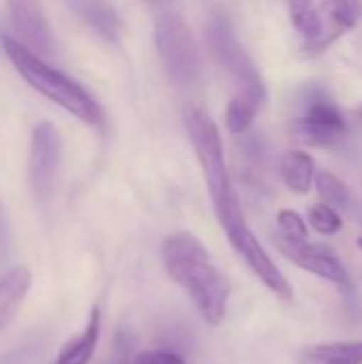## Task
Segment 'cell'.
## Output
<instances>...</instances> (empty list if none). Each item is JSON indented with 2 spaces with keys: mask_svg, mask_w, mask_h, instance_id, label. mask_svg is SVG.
Segmentation results:
<instances>
[{
  "mask_svg": "<svg viewBox=\"0 0 362 364\" xmlns=\"http://www.w3.org/2000/svg\"><path fill=\"white\" fill-rule=\"evenodd\" d=\"M183 124L188 130V136L196 149L205 183L218 215V222L222 230L226 232L233 250L243 258V262L250 267V271L280 299L292 301L294 292L286 275L277 269L273 258L267 254V250L260 245L258 237L252 232L239 196L233 188L226 162H224V147H222V136L215 126V122L207 115L196 105H188L183 109Z\"/></svg>",
  "mask_w": 362,
  "mask_h": 364,
  "instance_id": "6da1fadb",
  "label": "cell"
},
{
  "mask_svg": "<svg viewBox=\"0 0 362 364\" xmlns=\"http://www.w3.org/2000/svg\"><path fill=\"white\" fill-rule=\"evenodd\" d=\"M166 275L186 290L203 320L220 326L228 311L230 282L218 269L207 247L192 232H173L162 243Z\"/></svg>",
  "mask_w": 362,
  "mask_h": 364,
  "instance_id": "7a4b0ae2",
  "label": "cell"
},
{
  "mask_svg": "<svg viewBox=\"0 0 362 364\" xmlns=\"http://www.w3.org/2000/svg\"><path fill=\"white\" fill-rule=\"evenodd\" d=\"M0 43H2V49H4L9 62L15 66V70L21 75V79L32 90H36L38 94H43L45 98H49L51 102H55L58 107L68 111L83 124L102 126V122H105L102 109L85 87H81L77 81H73L62 70L49 66L38 53H34L30 47H26L21 41L2 36Z\"/></svg>",
  "mask_w": 362,
  "mask_h": 364,
  "instance_id": "3957f363",
  "label": "cell"
},
{
  "mask_svg": "<svg viewBox=\"0 0 362 364\" xmlns=\"http://www.w3.org/2000/svg\"><path fill=\"white\" fill-rule=\"evenodd\" d=\"M207 43L218 64L228 73V77L237 85V94H245L260 107L267 98L265 81L252 58L239 43L233 21L226 13L220 11L211 15L207 23Z\"/></svg>",
  "mask_w": 362,
  "mask_h": 364,
  "instance_id": "277c9868",
  "label": "cell"
},
{
  "mask_svg": "<svg viewBox=\"0 0 362 364\" xmlns=\"http://www.w3.org/2000/svg\"><path fill=\"white\" fill-rule=\"evenodd\" d=\"M156 47L169 79L181 87L190 90L201 83V55L192 30L183 17L175 13H164L156 21Z\"/></svg>",
  "mask_w": 362,
  "mask_h": 364,
  "instance_id": "5b68a950",
  "label": "cell"
},
{
  "mask_svg": "<svg viewBox=\"0 0 362 364\" xmlns=\"http://www.w3.org/2000/svg\"><path fill=\"white\" fill-rule=\"evenodd\" d=\"M290 130L299 143L312 147H335L348 134V122L333 100L324 94H312L303 117H297Z\"/></svg>",
  "mask_w": 362,
  "mask_h": 364,
  "instance_id": "8992f818",
  "label": "cell"
},
{
  "mask_svg": "<svg viewBox=\"0 0 362 364\" xmlns=\"http://www.w3.org/2000/svg\"><path fill=\"white\" fill-rule=\"evenodd\" d=\"M62 158V139L53 124L41 122L32 130L30 139V156H28V175L34 198L38 203H47L51 198L58 168Z\"/></svg>",
  "mask_w": 362,
  "mask_h": 364,
  "instance_id": "52a82bcc",
  "label": "cell"
},
{
  "mask_svg": "<svg viewBox=\"0 0 362 364\" xmlns=\"http://www.w3.org/2000/svg\"><path fill=\"white\" fill-rule=\"evenodd\" d=\"M275 245H277L280 254H284L299 269H303L324 282H331L341 292H350V288H352L350 275H348L346 267L341 264V260L329 247L309 243L307 239L305 241L286 239L280 232L275 235Z\"/></svg>",
  "mask_w": 362,
  "mask_h": 364,
  "instance_id": "ba28073f",
  "label": "cell"
},
{
  "mask_svg": "<svg viewBox=\"0 0 362 364\" xmlns=\"http://www.w3.org/2000/svg\"><path fill=\"white\" fill-rule=\"evenodd\" d=\"M6 9L11 23L26 47H30L34 53H55L53 30L47 21L41 0H6Z\"/></svg>",
  "mask_w": 362,
  "mask_h": 364,
  "instance_id": "9c48e42d",
  "label": "cell"
},
{
  "mask_svg": "<svg viewBox=\"0 0 362 364\" xmlns=\"http://www.w3.org/2000/svg\"><path fill=\"white\" fill-rule=\"evenodd\" d=\"M66 4L100 38H105V41L119 38L122 21L111 2H107V0H66Z\"/></svg>",
  "mask_w": 362,
  "mask_h": 364,
  "instance_id": "30bf717a",
  "label": "cell"
},
{
  "mask_svg": "<svg viewBox=\"0 0 362 364\" xmlns=\"http://www.w3.org/2000/svg\"><path fill=\"white\" fill-rule=\"evenodd\" d=\"M30 286L32 273L26 267H15L0 275V331L15 318Z\"/></svg>",
  "mask_w": 362,
  "mask_h": 364,
  "instance_id": "8fae6325",
  "label": "cell"
},
{
  "mask_svg": "<svg viewBox=\"0 0 362 364\" xmlns=\"http://www.w3.org/2000/svg\"><path fill=\"white\" fill-rule=\"evenodd\" d=\"M299 364H362V341H337L307 346L297 356Z\"/></svg>",
  "mask_w": 362,
  "mask_h": 364,
  "instance_id": "7c38bea8",
  "label": "cell"
},
{
  "mask_svg": "<svg viewBox=\"0 0 362 364\" xmlns=\"http://www.w3.org/2000/svg\"><path fill=\"white\" fill-rule=\"evenodd\" d=\"M98 337H100V309L94 307L90 311L83 333L77 335L73 341H68L51 364H87L96 352Z\"/></svg>",
  "mask_w": 362,
  "mask_h": 364,
  "instance_id": "4fadbf2b",
  "label": "cell"
},
{
  "mask_svg": "<svg viewBox=\"0 0 362 364\" xmlns=\"http://www.w3.org/2000/svg\"><path fill=\"white\" fill-rule=\"evenodd\" d=\"M280 173L288 190H292L294 194H307L316 179V164L309 154L292 149L282 156Z\"/></svg>",
  "mask_w": 362,
  "mask_h": 364,
  "instance_id": "5bb4252c",
  "label": "cell"
},
{
  "mask_svg": "<svg viewBox=\"0 0 362 364\" xmlns=\"http://www.w3.org/2000/svg\"><path fill=\"white\" fill-rule=\"evenodd\" d=\"M258 105L247 98L245 94H235L226 107V126L235 134H243L250 130L254 117H256Z\"/></svg>",
  "mask_w": 362,
  "mask_h": 364,
  "instance_id": "9a60e30c",
  "label": "cell"
},
{
  "mask_svg": "<svg viewBox=\"0 0 362 364\" xmlns=\"http://www.w3.org/2000/svg\"><path fill=\"white\" fill-rule=\"evenodd\" d=\"M322 13L335 23V32L352 30L358 19H361V0H324L322 2Z\"/></svg>",
  "mask_w": 362,
  "mask_h": 364,
  "instance_id": "2e32d148",
  "label": "cell"
},
{
  "mask_svg": "<svg viewBox=\"0 0 362 364\" xmlns=\"http://www.w3.org/2000/svg\"><path fill=\"white\" fill-rule=\"evenodd\" d=\"M314 181H316V190H318L322 203H326V205H331L335 209L337 207H348L350 192H348L346 183L339 177H335L329 171H320V173H316Z\"/></svg>",
  "mask_w": 362,
  "mask_h": 364,
  "instance_id": "e0dca14e",
  "label": "cell"
},
{
  "mask_svg": "<svg viewBox=\"0 0 362 364\" xmlns=\"http://www.w3.org/2000/svg\"><path fill=\"white\" fill-rule=\"evenodd\" d=\"M309 226L320 232V235H337L344 226L341 215L335 211V207L326 205V203H318L309 209Z\"/></svg>",
  "mask_w": 362,
  "mask_h": 364,
  "instance_id": "ac0fdd59",
  "label": "cell"
},
{
  "mask_svg": "<svg viewBox=\"0 0 362 364\" xmlns=\"http://www.w3.org/2000/svg\"><path fill=\"white\" fill-rule=\"evenodd\" d=\"M45 346L47 343L41 337H32L23 341L21 346L0 354V364H34L45 352Z\"/></svg>",
  "mask_w": 362,
  "mask_h": 364,
  "instance_id": "d6986e66",
  "label": "cell"
},
{
  "mask_svg": "<svg viewBox=\"0 0 362 364\" xmlns=\"http://www.w3.org/2000/svg\"><path fill=\"white\" fill-rule=\"evenodd\" d=\"M277 226H280V235L286 237V239L305 241L307 235H309L305 220L297 211H292V209H282L277 213Z\"/></svg>",
  "mask_w": 362,
  "mask_h": 364,
  "instance_id": "ffe728a7",
  "label": "cell"
},
{
  "mask_svg": "<svg viewBox=\"0 0 362 364\" xmlns=\"http://www.w3.org/2000/svg\"><path fill=\"white\" fill-rule=\"evenodd\" d=\"M132 363V337L126 331H119L111 343L109 356L102 364H130Z\"/></svg>",
  "mask_w": 362,
  "mask_h": 364,
  "instance_id": "44dd1931",
  "label": "cell"
},
{
  "mask_svg": "<svg viewBox=\"0 0 362 364\" xmlns=\"http://www.w3.org/2000/svg\"><path fill=\"white\" fill-rule=\"evenodd\" d=\"M11 254H13V232H11V222H9L4 203L0 198V267L6 264Z\"/></svg>",
  "mask_w": 362,
  "mask_h": 364,
  "instance_id": "7402d4cb",
  "label": "cell"
},
{
  "mask_svg": "<svg viewBox=\"0 0 362 364\" xmlns=\"http://www.w3.org/2000/svg\"><path fill=\"white\" fill-rule=\"evenodd\" d=\"M130 364H186L175 352L169 350H149V352H141L132 358Z\"/></svg>",
  "mask_w": 362,
  "mask_h": 364,
  "instance_id": "603a6c76",
  "label": "cell"
},
{
  "mask_svg": "<svg viewBox=\"0 0 362 364\" xmlns=\"http://www.w3.org/2000/svg\"><path fill=\"white\" fill-rule=\"evenodd\" d=\"M288 4H290V13H292V11H303V9L314 6L312 0H288Z\"/></svg>",
  "mask_w": 362,
  "mask_h": 364,
  "instance_id": "cb8c5ba5",
  "label": "cell"
},
{
  "mask_svg": "<svg viewBox=\"0 0 362 364\" xmlns=\"http://www.w3.org/2000/svg\"><path fill=\"white\" fill-rule=\"evenodd\" d=\"M145 2H151V4H158V2H166V0H145Z\"/></svg>",
  "mask_w": 362,
  "mask_h": 364,
  "instance_id": "d4e9b609",
  "label": "cell"
},
{
  "mask_svg": "<svg viewBox=\"0 0 362 364\" xmlns=\"http://www.w3.org/2000/svg\"><path fill=\"white\" fill-rule=\"evenodd\" d=\"M358 247H361V252H362V237H358Z\"/></svg>",
  "mask_w": 362,
  "mask_h": 364,
  "instance_id": "484cf974",
  "label": "cell"
}]
</instances>
